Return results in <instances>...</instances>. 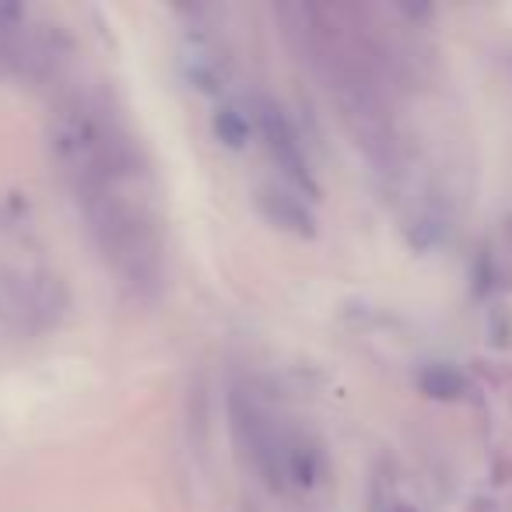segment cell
<instances>
[{
    "instance_id": "obj_1",
    "label": "cell",
    "mask_w": 512,
    "mask_h": 512,
    "mask_svg": "<svg viewBox=\"0 0 512 512\" xmlns=\"http://www.w3.org/2000/svg\"><path fill=\"white\" fill-rule=\"evenodd\" d=\"M46 148L67 193L106 186H148L151 165L127 116L106 95H67L46 123Z\"/></svg>"
},
{
    "instance_id": "obj_2",
    "label": "cell",
    "mask_w": 512,
    "mask_h": 512,
    "mask_svg": "<svg viewBox=\"0 0 512 512\" xmlns=\"http://www.w3.org/2000/svg\"><path fill=\"white\" fill-rule=\"evenodd\" d=\"M228 418L239 453L274 495H316L327 488V456L320 442L249 386H235Z\"/></svg>"
},
{
    "instance_id": "obj_3",
    "label": "cell",
    "mask_w": 512,
    "mask_h": 512,
    "mask_svg": "<svg viewBox=\"0 0 512 512\" xmlns=\"http://www.w3.org/2000/svg\"><path fill=\"white\" fill-rule=\"evenodd\" d=\"M71 50L64 29L39 22L25 8H0V81L50 85L67 71Z\"/></svg>"
},
{
    "instance_id": "obj_4",
    "label": "cell",
    "mask_w": 512,
    "mask_h": 512,
    "mask_svg": "<svg viewBox=\"0 0 512 512\" xmlns=\"http://www.w3.org/2000/svg\"><path fill=\"white\" fill-rule=\"evenodd\" d=\"M67 313V292L50 271L36 267H0V323L25 334L57 327Z\"/></svg>"
},
{
    "instance_id": "obj_5",
    "label": "cell",
    "mask_w": 512,
    "mask_h": 512,
    "mask_svg": "<svg viewBox=\"0 0 512 512\" xmlns=\"http://www.w3.org/2000/svg\"><path fill=\"white\" fill-rule=\"evenodd\" d=\"M253 116H256V137H260L264 151L271 155L281 183L295 186V190H302L306 197L316 200L320 186H316L313 165H309L299 127H295L292 116L285 113V106L274 102L271 95H253Z\"/></svg>"
},
{
    "instance_id": "obj_6",
    "label": "cell",
    "mask_w": 512,
    "mask_h": 512,
    "mask_svg": "<svg viewBox=\"0 0 512 512\" xmlns=\"http://www.w3.org/2000/svg\"><path fill=\"white\" fill-rule=\"evenodd\" d=\"M256 207L271 221L274 228L292 235H313L316 228V214H313V197H306L295 186L281 183V179H271V183L256 186Z\"/></svg>"
},
{
    "instance_id": "obj_7",
    "label": "cell",
    "mask_w": 512,
    "mask_h": 512,
    "mask_svg": "<svg viewBox=\"0 0 512 512\" xmlns=\"http://www.w3.org/2000/svg\"><path fill=\"white\" fill-rule=\"evenodd\" d=\"M179 67H183V78L190 81L197 92L221 95V88L228 85V74H232V60L225 57V50L218 46V39L190 32L179 46Z\"/></svg>"
},
{
    "instance_id": "obj_8",
    "label": "cell",
    "mask_w": 512,
    "mask_h": 512,
    "mask_svg": "<svg viewBox=\"0 0 512 512\" xmlns=\"http://www.w3.org/2000/svg\"><path fill=\"white\" fill-rule=\"evenodd\" d=\"M214 137H218L225 148H246L249 137H256V116H253V99H228L218 106L211 120Z\"/></svg>"
}]
</instances>
